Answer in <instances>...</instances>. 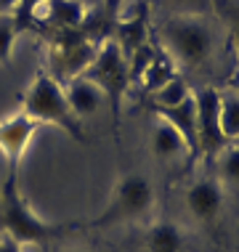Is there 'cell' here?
I'll return each instance as SVG.
<instances>
[{"label":"cell","instance_id":"cell-1","mask_svg":"<svg viewBox=\"0 0 239 252\" xmlns=\"http://www.w3.org/2000/svg\"><path fill=\"white\" fill-rule=\"evenodd\" d=\"M80 228V223H48L30 207L27 196L19 189L16 170H8L0 189V234L16 244H45L61 239L64 234Z\"/></svg>","mask_w":239,"mask_h":252},{"label":"cell","instance_id":"cell-2","mask_svg":"<svg viewBox=\"0 0 239 252\" xmlns=\"http://www.w3.org/2000/svg\"><path fill=\"white\" fill-rule=\"evenodd\" d=\"M22 112L30 114L40 125H53L74 141H85L83 120L74 117L69 101H67L64 85L59 80H53L48 72H40L27 85V91L22 93Z\"/></svg>","mask_w":239,"mask_h":252},{"label":"cell","instance_id":"cell-3","mask_svg":"<svg viewBox=\"0 0 239 252\" xmlns=\"http://www.w3.org/2000/svg\"><path fill=\"white\" fill-rule=\"evenodd\" d=\"M83 77H88L91 83L104 93V101L112 109V122L114 127L120 125L122 117V98H125L128 88H131V69H128V59L120 51V45L112 37L99 43V51L91 61V66L85 69Z\"/></svg>","mask_w":239,"mask_h":252},{"label":"cell","instance_id":"cell-4","mask_svg":"<svg viewBox=\"0 0 239 252\" xmlns=\"http://www.w3.org/2000/svg\"><path fill=\"white\" fill-rule=\"evenodd\" d=\"M152 207H154L152 181L141 173H128L114 183L109 204L91 226L93 228H109V226H120V223H136V220H143V218L152 213Z\"/></svg>","mask_w":239,"mask_h":252},{"label":"cell","instance_id":"cell-5","mask_svg":"<svg viewBox=\"0 0 239 252\" xmlns=\"http://www.w3.org/2000/svg\"><path fill=\"white\" fill-rule=\"evenodd\" d=\"M162 43L170 59L186 66H200L213 53V30L200 16H173L162 27Z\"/></svg>","mask_w":239,"mask_h":252},{"label":"cell","instance_id":"cell-6","mask_svg":"<svg viewBox=\"0 0 239 252\" xmlns=\"http://www.w3.org/2000/svg\"><path fill=\"white\" fill-rule=\"evenodd\" d=\"M96 51H99V43L85 37V32L80 27L77 30L53 32L51 45H48V74L53 80H59L61 85L69 83V80L85 74Z\"/></svg>","mask_w":239,"mask_h":252},{"label":"cell","instance_id":"cell-7","mask_svg":"<svg viewBox=\"0 0 239 252\" xmlns=\"http://www.w3.org/2000/svg\"><path fill=\"white\" fill-rule=\"evenodd\" d=\"M197 104V135H200V157H218L226 146V135L221 130V91L213 85H205L194 91Z\"/></svg>","mask_w":239,"mask_h":252},{"label":"cell","instance_id":"cell-8","mask_svg":"<svg viewBox=\"0 0 239 252\" xmlns=\"http://www.w3.org/2000/svg\"><path fill=\"white\" fill-rule=\"evenodd\" d=\"M40 127L43 125L35 122L30 114H24L22 109L0 120V154L8 162V170H19L27 149H30L32 138H35Z\"/></svg>","mask_w":239,"mask_h":252},{"label":"cell","instance_id":"cell-9","mask_svg":"<svg viewBox=\"0 0 239 252\" xmlns=\"http://www.w3.org/2000/svg\"><path fill=\"white\" fill-rule=\"evenodd\" d=\"M157 120L168 122L175 133L183 138L186 144V165L191 167L200 159V135H197V104H194V93L181 101L178 106H165V109H154Z\"/></svg>","mask_w":239,"mask_h":252},{"label":"cell","instance_id":"cell-10","mask_svg":"<svg viewBox=\"0 0 239 252\" xmlns=\"http://www.w3.org/2000/svg\"><path fill=\"white\" fill-rule=\"evenodd\" d=\"M186 207L194 220L213 226L223 210V186L215 178H197L186 189Z\"/></svg>","mask_w":239,"mask_h":252},{"label":"cell","instance_id":"cell-11","mask_svg":"<svg viewBox=\"0 0 239 252\" xmlns=\"http://www.w3.org/2000/svg\"><path fill=\"white\" fill-rule=\"evenodd\" d=\"M64 93H67L69 109L74 112L77 120L93 117V114L101 109V104H104V93H101L88 77H83V74L69 80V83H64Z\"/></svg>","mask_w":239,"mask_h":252},{"label":"cell","instance_id":"cell-12","mask_svg":"<svg viewBox=\"0 0 239 252\" xmlns=\"http://www.w3.org/2000/svg\"><path fill=\"white\" fill-rule=\"evenodd\" d=\"M149 149H152V154L160 162H173V159H178V157L186 154L183 138L162 120H157L154 130H152V135H149Z\"/></svg>","mask_w":239,"mask_h":252},{"label":"cell","instance_id":"cell-13","mask_svg":"<svg viewBox=\"0 0 239 252\" xmlns=\"http://www.w3.org/2000/svg\"><path fill=\"white\" fill-rule=\"evenodd\" d=\"M114 32V43L120 45V51L125 53V59H131L141 45L149 43L146 37V19L141 16H133V19H117V24L112 27Z\"/></svg>","mask_w":239,"mask_h":252},{"label":"cell","instance_id":"cell-14","mask_svg":"<svg viewBox=\"0 0 239 252\" xmlns=\"http://www.w3.org/2000/svg\"><path fill=\"white\" fill-rule=\"evenodd\" d=\"M183 247H186V236L181 226L170 220L154 223L146 234V252H183Z\"/></svg>","mask_w":239,"mask_h":252},{"label":"cell","instance_id":"cell-15","mask_svg":"<svg viewBox=\"0 0 239 252\" xmlns=\"http://www.w3.org/2000/svg\"><path fill=\"white\" fill-rule=\"evenodd\" d=\"M48 16L45 22L53 27V32L59 30H77L85 19V8L77 0H48Z\"/></svg>","mask_w":239,"mask_h":252},{"label":"cell","instance_id":"cell-16","mask_svg":"<svg viewBox=\"0 0 239 252\" xmlns=\"http://www.w3.org/2000/svg\"><path fill=\"white\" fill-rule=\"evenodd\" d=\"M191 88L189 83L181 77V74H175V77H170L165 85H160L157 91H152V109H165V106H178L181 101H186L191 96Z\"/></svg>","mask_w":239,"mask_h":252},{"label":"cell","instance_id":"cell-17","mask_svg":"<svg viewBox=\"0 0 239 252\" xmlns=\"http://www.w3.org/2000/svg\"><path fill=\"white\" fill-rule=\"evenodd\" d=\"M170 77H175V66H173L170 53H154L152 64L146 66V72L141 74L138 83L146 85V91H157V88L165 85Z\"/></svg>","mask_w":239,"mask_h":252},{"label":"cell","instance_id":"cell-18","mask_svg":"<svg viewBox=\"0 0 239 252\" xmlns=\"http://www.w3.org/2000/svg\"><path fill=\"white\" fill-rule=\"evenodd\" d=\"M221 130L229 144L239 141V93H221Z\"/></svg>","mask_w":239,"mask_h":252},{"label":"cell","instance_id":"cell-19","mask_svg":"<svg viewBox=\"0 0 239 252\" xmlns=\"http://www.w3.org/2000/svg\"><path fill=\"white\" fill-rule=\"evenodd\" d=\"M48 0H19L16 11H13V24H16L19 35L24 30H37V11L43 8Z\"/></svg>","mask_w":239,"mask_h":252},{"label":"cell","instance_id":"cell-20","mask_svg":"<svg viewBox=\"0 0 239 252\" xmlns=\"http://www.w3.org/2000/svg\"><path fill=\"white\" fill-rule=\"evenodd\" d=\"M215 159L221 181L229 183V186H239V146H226Z\"/></svg>","mask_w":239,"mask_h":252},{"label":"cell","instance_id":"cell-21","mask_svg":"<svg viewBox=\"0 0 239 252\" xmlns=\"http://www.w3.org/2000/svg\"><path fill=\"white\" fill-rule=\"evenodd\" d=\"M19 30L11 16H0V66H11L13 48H16Z\"/></svg>","mask_w":239,"mask_h":252},{"label":"cell","instance_id":"cell-22","mask_svg":"<svg viewBox=\"0 0 239 252\" xmlns=\"http://www.w3.org/2000/svg\"><path fill=\"white\" fill-rule=\"evenodd\" d=\"M170 11H175V16H202L213 8L210 0H162Z\"/></svg>","mask_w":239,"mask_h":252},{"label":"cell","instance_id":"cell-23","mask_svg":"<svg viewBox=\"0 0 239 252\" xmlns=\"http://www.w3.org/2000/svg\"><path fill=\"white\" fill-rule=\"evenodd\" d=\"M122 5H125V0H101V16L106 19L109 27L117 24V19L122 16Z\"/></svg>","mask_w":239,"mask_h":252},{"label":"cell","instance_id":"cell-24","mask_svg":"<svg viewBox=\"0 0 239 252\" xmlns=\"http://www.w3.org/2000/svg\"><path fill=\"white\" fill-rule=\"evenodd\" d=\"M226 16H229V24H231V32H234V37L239 43V5H229Z\"/></svg>","mask_w":239,"mask_h":252},{"label":"cell","instance_id":"cell-25","mask_svg":"<svg viewBox=\"0 0 239 252\" xmlns=\"http://www.w3.org/2000/svg\"><path fill=\"white\" fill-rule=\"evenodd\" d=\"M0 252H24V250H22V244H16L13 239L0 234Z\"/></svg>","mask_w":239,"mask_h":252},{"label":"cell","instance_id":"cell-26","mask_svg":"<svg viewBox=\"0 0 239 252\" xmlns=\"http://www.w3.org/2000/svg\"><path fill=\"white\" fill-rule=\"evenodd\" d=\"M19 0H0V16H13Z\"/></svg>","mask_w":239,"mask_h":252},{"label":"cell","instance_id":"cell-27","mask_svg":"<svg viewBox=\"0 0 239 252\" xmlns=\"http://www.w3.org/2000/svg\"><path fill=\"white\" fill-rule=\"evenodd\" d=\"M80 5H83L85 11H96V8H101V0H77Z\"/></svg>","mask_w":239,"mask_h":252},{"label":"cell","instance_id":"cell-28","mask_svg":"<svg viewBox=\"0 0 239 252\" xmlns=\"http://www.w3.org/2000/svg\"><path fill=\"white\" fill-rule=\"evenodd\" d=\"M72 252H83V250H72Z\"/></svg>","mask_w":239,"mask_h":252}]
</instances>
